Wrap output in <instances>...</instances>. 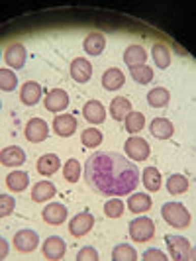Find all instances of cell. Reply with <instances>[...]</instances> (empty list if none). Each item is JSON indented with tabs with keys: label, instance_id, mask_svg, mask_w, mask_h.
I'll use <instances>...</instances> for the list:
<instances>
[{
	"label": "cell",
	"instance_id": "4fadbf2b",
	"mask_svg": "<svg viewBox=\"0 0 196 261\" xmlns=\"http://www.w3.org/2000/svg\"><path fill=\"white\" fill-rule=\"evenodd\" d=\"M26 161V151L18 145H10V147H4L2 153H0V163L6 165V167H16V165H22Z\"/></svg>",
	"mask_w": 196,
	"mask_h": 261
},
{
	"label": "cell",
	"instance_id": "603a6c76",
	"mask_svg": "<svg viewBox=\"0 0 196 261\" xmlns=\"http://www.w3.org/2000/svg\"><path fill=\"white\" fill-rule=\"evenodd\" d=\"M27 183H30V175H27L26 171H12V173H8V177H6V187H8L12 193H22V191H26Z\"/></svg>",
	"mask_w": 196,
	"mask_h": 261
},
{
	"label": "cell",
	"instance_id": "277c9868",
	"mask_svg": "<svg viewBox=\"0 0 196 261\" xmlns=\"http://www.w3.org/2000/svg\"><path fill=\"white\" fill-rule=\"evenodd\" d=\"M155 236V224L149 218H135L130 222V238L133 242H149Z\"/></svg>",
	"mask_w": 196,
	"mask_h": 261
},
{
	"label": "cell",
	"instance_id": "d6a6232c",
	"mask_svg": "<svg viewBox=\"0 0 196 261\" xmlns=\"http://www.w3.org/2000/svg\"><path fill=\"white\" fill-rule=\"evenodd\" d=\"M112 259L114 261H133L137 259V253H135V249L131 248L130 244H120L114 248L112 251Z\"/></svg>",
	"mask_w": 196,
	"mask_h": 261
},
{
	"label": "cell",
	"instance_id": "4dcf8cb0",
	"mask_svg": "<svg viewBox=\"0 0 196 261\" xmlns=\"http://www.w3.org/2000/svg\"><path fill=\"white\" fill-rule=\"evenodd\" d=\"M124 126H126V130L130 132V134H137V132L144 130L145 116L142 112H133V110H131L130 114L124 118Z\"/></svg>",
	"mask_w": 196,
	"mask_h": 261
},
{
	"label": "cell",
	"instance_id": "74e56055",
	"mask_svg": "<svg viewBox=\"0 0 196 261\" xmlns=\"http://www.w3.org/2000/svg\"><path fill=\"white\" fill-rule=\"evenodd\" d=\"M16 208V200H14V196L10 195H2L0 196V216L4 218V216H10Z\"/></svg>",
	"mask_w": 196,
	"mask_h": 261
},
{
	"label": "cell",
	"instance_id": "6da1fadb",
	"mask_svg": "<svg viewBox=\"0 0 196 261\" xmlns=\"http://www.w3.org/2000/svg\"><path fill=\"white\" fill-rule=\"evenodd\" d=\"M85 181L98 195H130L139 183V169L116 151H96L85 163Z\"/></svg>",
	"mask_w": 196,
	"mask_h": 261
},
{
	"label": "cell",
	"instance_id": "83f0119b",
	"mask_svg": "<svg viewBox=\"0 0 196 261\" xmlns=\"http://www.w3.org/2000/svg\"><path fill=\"white\" fill-rule=\"evenodd\" d=\"M151 55H153V61H155V65L159 69H167L171 65V49L165 43L157 41L153 45V49H151Z\"/></svg>",
	"mask_w": 196,
	"mask_h": 261
},
{
	"label": "cell",
	"instance_id": "7a4b0ae2",
	"mask_svg": "<svg viewBox=\"0 0 196 261\" xmlns=\"http://www.w3.org/2000/svg\"><path fill=\"white\" fill-rule=\"evenodd\" d=\"M161 216L173 228H186L190 224V214L181 202H165L161 208Z\"/></svg>",
	"mask_w": 196,
	"mask_h": 261
},
{
	"label": "cell",
	"instance_id": "d4e9b609",
	"mask_svg": "<svg viewBox=\"0 0 196 261\" xmlns=\"http://www.w3.org/2000/svg\"><path fill=\"white\" fill-rule=\"evenodd\" d=\"M151 204H153L151 196L145 195V193H135V195H131L130 200H128L130 212H133V214H144V212H147V210L151 208Z\"/></svg>",
	"mask_w": 196,
	"mask_h": 261
},
{
	"label": "cell",
	"instance_id": "484cf974",
	"mask_svg": "<svg viewBox=\"0 0 196 261\" xmlns=\"http://www.w3.org/2000/svg\"><path fill=\"white\" fill-rule=\"evenodd\" d=\"M169 100L171 92L167 89H163V87H155V89H151V91L147 92V102L153 108H165V106L169 105Z\"/></svg>",
	"mask_w": 196,
	"mask_h": 261
},
{
	"label": "cell",
	"instance_id": "d6986e66",
	"mask_svg": "<svg viewBox=\"0 0 196 261\" xmlns=\"http://www.w3.org/2000/svg\"><path fill=\"white\" fill-rule=\"evenodd\" d=\"M82 114L91 124H102L106 118V108L100 105V100H89L82 108Z\"/></svg>",
	"mask_w": 196,
	"mask_h": 261
},
{
	"label": "cell",
	"instance_id": "7402d4cb",
	"mask_svg": "<svg viewBox=\"0 0 196 261\" xmlns=\"http://www.w3.org/2000/svg\"><path fill=\"white\" fill-rule=\"evenodd\" d=\"M55 195H57V189H55V185L49 183V181H39V183H36V187L32 189V200H34V202H45V200H49V198Z\"/></svg>",
	"mask_w": 196,
	"mask_h": 261
},
{
	"label": "cell",
	"instance_id": "9c48e42d",
	"mask_svg": "<svg viewBox=\"0 0 196 261\" xmlns=\"http://www.w3.org/2000/svg\"><path fill=\"white\" fill-rule=\"evenodd\" d=\"M26 47L22 43H18V41L10 43L6 47V51H4V61H6V65L12 67V69H22V67L26 65Z\"/></svg>",
	"mask_w": 196,
	"mask_h": 261
},
{
	"label": "cell",
	"instance_id": "44dd1931",
	"mask_svg": "<svg viewBox=\"0 0 196 261\" xmlns=\"http://www.w3.org/2000/svg\"><path fill=\"white\" fill-rule=\"evenodd\" d=\"M124 83H126V77L116 67L104 71V75H102V87H104L106 91H118V89L124 87Z\"/></svg>",
	"mask_w": 196,
	"mask_h": 261
},
{
	"label": "cell",
	"instance_id": "e0dca14e",
	"mask_svg": "<svg viewBox=\"0 0 196 261\" xmlns=\"http://www.w3.org/2000/svg\"><path fill=\"white\" fill-rule=\"evenodd\" d=\"M61 167V161L55 153H45L38 159V173L43 177H51Z\"/></svg>",
	"mask_w": 196,
	"mask_h": 261
},
{
	"label": "cell",
	"instance_id": "2e32d148",
	"mask_svg": "<svg viewBox=\"0 0 196 261\" xmlns=\"http://www.w3.org/2000/svg\"><path fill=\"white\" fill-rule=\"evenodd\" d=\"M71 77L75 79L77 83H87V81H91V77H92L91 61H87V59H82V57L73 59V63H71Z\"/></svg>",
	"mask_w": 196,
	"mask_h": 261
},
{
	"label": "cell",
	"instance_id": "f1b7e54d",
	"mask_svg": "<svg viewBox=\"0 0 196 261\" xmlns=\"http://www.w3.org/2000/svg\"><path fill=\"white\" fill-rule=\"evenodd\" d=\"M142 183L145 185L147 191L157 193V191L161 189V173H159V169H157V167H145Z\"/></svg>",
	"mask_w": 196,
	"mask_h": 261
},
{
	"label": "cell",
	"instance_id": "ba28073f",
	"mask_svg": "<svg viewBox=\"0 0 196 261\" xmlns=\"http://www.w3.org/2000/svg\"><path fill=\"white\" fill-rule=\"evenodd\" d=\"M126 153L133 159V161H145L149 153H151V147L149 144L145 142L144 138H139V136H133V138H128V142H126Z\"/></svg>",
	"mask_w": 196,
	"mask_h": 261
},
{
	"label": "cell",
	"instance_id": "4316f807",
	"mask_svg": "<svg viewBox=\"0 0 196 261\" xmlns=\"http://www.w3.org/2000/svg\"><path fill=\"white\" fill-rule=\"evenodd\" d=\"M131 112V102L126 98V96H116L114 100H112V105H110V114L114 120H124V118L128 116Z\"/></svg>",
	"mask_w": 196,
	"mask_h": 261
},
{
	"label": "cell",
	"instance_id": "5b68a950",
	"mask_svg": "<svg viewBox=\"0 0 196 261\" xmlns=\"http://www.w3.org/2000/svg\"><path fill=\"white\" fill-rule=\"evenodd\" d=\"M38 232L30 230V228H24V230L16 232V236H14V248L18 249L20 253H32L34 249L38 248Z\"/></svg>",
	"mask_w": 196,
	"mask_h": 261
},
{
	"label": "cell",
	"instance_id": "836d02e7",
	"mask_svg": "<svg viewBox=\"0 0 196 261\" xmlns=\"http://www.w3.org/2000/svg\"><path fill=\"white\" fill-rule=\"evenodd\" d=\"M80 173H82V167L77 159H69L63 167V177H65L69 183H77L80 179Z\"/></svg>",
	"mask_w": 196,
	"mask_h": 261
},
{
	"label": "cell",
	"instance_id": "ab89813d",
	"mask_svg": "<svg viewBox=\"0 0 196 261\" xmlns=\"http://www.w3.org/2000/svg\"><path fill=\"white\" fill-rule=\"evenodd\" d=\"M142 259L144 261H165V259H169V257H165V253H163L161 249L151 248V249H145V253Z\"/></svg>",
	"mask_w": 196,
	"mask_h": 261
},
{
	"label": "cell",
	"instance_id": "60d3db41",
	"mask_svg": "<svg viewBox=\"0 0 196 261\" xmlns=\"http://www.w3.org/2000/svg\"><path fill=\"white\" fill-rule=\"evenodd\" d=\"M6 255H8V244H6V240L2 238V244H0V257L4 259Z\"/></svg>",
	"mask_w": 196,
	"mask_h": 261
},
{
	"label": "cell",
	"instance_id": "8d00e7d4",
	"mask_svg": "<svg viewBox=\"0 0 196 261\" xmlns=\"http://www.w3.org/2000/svg\"><path fill=\"white\" fill-rule=\"evenodd\" d=\"M16 85H18V79L14 75V71L2 69V71H0V89L4 92H10L16 89Z\"/></svg>",
	"mask_w": 196,
	"mask_h": 261
},
{
	"label": "cell",
	"instance_id": "3957f363",
	"mask_svg": "<svg viewBox=\"0 0 196 261\" xmlns=\"http://www.w3.org/2000/svg\"><path fill=\"white\" fill-rule=\"evenodd\" d=\"M165 242L169 246L171 251V259L175 261H186V259H194V251L190 248L188 240L183 238V236H175V234H167L165 236Z\"/></svg>",
	"mask_w": 196,
	"mask_h": 261
},
{
	"label": "cell",
	"instance_id": "8992f818",
	"mask_svg": "<svg viewBox=\"0 0 196 261\" xmlns=\"http://www.w3.org/2000/svg\"><path fill=\"white\" fill-rule=\"evenodd\" d=\"M92 226H94V216L91 212H78L77 216H73L71 222H69V232L75 238H82V236L91 232Z\"/></svg>",
	"mask_w": 196,
	"mask_h": 261
},
{
	"label": "cell",
	"instance_id": "30bf717a",
	"mask_svg": "<svg viewBox=\"0 0 196 261\" xmlns=\"http://www.w3.org/2000/svg\"><path fill=\"white\" fill-rule=\"evenodd\" d=\"M67 246L65 242L59 238V236H49L45 242H43V255L49 261H57L65 255Z\"/></svg>",
	"mask_w": 196,
	"mask_h": 261
},
{
	"label": "cell",
	"instance_id": "5bb4252c",
	"mask_svg": "<svg viewBox=\"0 0 196 261\" xmlns=\"http://www.w3.org/2000/svg\"><path fill=\"white\" fill-rule=\"evenodd\" d=\"M39 98H41V85L36 83V81H27L22 85V89H20V100L24 102L26 106H34L39 102Z\"/></svg>",
	"mask_w": 196,
	"mask_h": 261
},
{
	"label": "cell",
	"instance_id": "ac0fdd59",
	"mask_svg": "<svg viewBox=\"0 0 196 261\" xmlns=\"http://www.w3.org/2000/svg\"><path fill=\"white\" fill-rule=\"evenodd\" d=\"M85 51L91 53V55H100L106 47V38L102 32H91L87 38H85V43H82Z\"/></svg>",
	"mask_w": 196,
	"mask_h": 261
},
{
	"label": "cell",
	"instance_id": "1f68e13d",
	"mask_svg": "<svg viewBox=\"0 0 196 261\" xmlns=\"http://www.w3.org/2000/svg\"><path fill=\"white\" fill-rule=\"evenodd\" d=\"M130 75L135 83L147 85L153 79V69H149L147 65H135V67H130Z\"/></svg>",
	"mask_w": 196,
	"mask_h": 261
},
{
	"label": "cell",
	"instance_id": "f546056e",
	"mask_svg": "<svg viewBox=\"0 0 196 261\" xmlns=\"http://www.w3.org/2000/svg\"><path fill=\"white\" fill-rule=\"evenodd\" d=\"M167 191L171 195H183V193L188 191V179L184 175H179V173L171 175L167 179Z\"/></svg>",
	"mask_w": 196,
	"mask_h": 261
},
{
	"label": "cell",
	"instance_id": "9a60e30c",
	"mask_svg": "<svg viewBox=\"0 0 196 261\" xmlns=\"http://www.w3.org/2000/svg\"><path fill=\"white\" fill-rule=\"evenodd\" d=\"M67 212L69 210L63 206V204H59V202H53L49 206H45L43 212H41V216H43V220L47 224H51V226H59V224H63L67 220Z\"/></svg>",
	"mask_w": 196,
	"mask_h": 261
},
{
	"label": "cell",
	"instance_id": "52a82bcc",
	"mask_svg": "<svg viewBox=\"0 0 196 261\" xmlns=\"http://www.w3.org/2000/svg\"><path fill=\"white\" fill-rule=\"evenodd\" d=\"M49 136V126L45 120L41 118H32L26 124V140L32 144H39V142H45Z\"/></svg>",
	"mask_w": 196,
	"mask_h": 261
},
{
	"label": "cell",
	"instance_id": "7c38bea8",
	"mask_svg": "<svg viewBox=\"0 0 196 261\" xmlns=\"http://www.w3.org/2000/svg\"><path fill=\"white\" fill-rule=\"evenodd\" d=\"M53 132L57 136H61V138H71L77 132V118L69 116V114L55 116V120H53Z\"/></svg>",
	"mask_w": 196,
	"mask_h": 261
},
{
	"label": "cell",
	"instance_id": "ffe728a7",
	"mask_svg": "<svg viewBox=\"0 0 196 261\" xmlns=\"http://www.w3.org/2000/svg\"><path fill=\"white\" fill-rule=\"evenodd\" d=\"M149 132L155 136L157 140H169L175 134V128L167 118H155L151 124H149Z\"/></svg>",
	"mask_w": 196,
	"mask_h": 261
},
{
	"label": "cell",
	"instance_id": "f35d334b",
	"mask_svg": "<svg viewBox=\"0 0 196 261\" xmlns=\"http://www.w3.org/2000/svg\"><path fill=\"white\" fill-rule=\"evenodd\" d=\"M98 257L100 255H98V251L94 248H82L77 255L78 261H98Z\"/></svg>",
	"mask_w": 196,
	"mask_h": 261
},
{
	"label": "cell",
	"instance_id": "cb8c5ba5",
	"mask_svg": "<svg viewBox=\"0 0 196 261\" xmlns=\"http://www.w3.org/2000/svg\"><path fill=\"white\" fill-rule=\"evenodd\" d=\"M145 61H147V53L142 45H137V43H133L130 45L126 53H124V63L130 67H135V65H145Z\"/></svg>",
	"mask_w": 196,
	"mask_h": 261
},
{
	"label": "cell",
	"instance_id": "d590c367",
	"mask_svg": "<svg viewBox=\"0 0 196 261\" xmlns=\"http://www.w3.org/2000/svg\"><path fill=\"white\" fill-rule=\"evenodd\" d=\"M80 142H82V145H85V147H98V145L102 144V132L94 130V128L82 130Z\"/></svg>",
	"mask_w": 196,
	"mask_h": 261
},
{
	"label": "cell",
	"instance_id": "8fae6325",
	"mask_svg": "<svg viewBox=\"0 0 196 261\" xmlns=\"http://www.w3.org/2000/svg\"><path fill=\"white\" fill-rule=\"evenodd\" d=\"M43 105L49 112H61L69 106V94L63 89H53V91L47 92Z\"/></svg>",
	"mask_w": 196,
	"mask_h": 261
},
{
	"label": "cell",
	"instance_id": "e575fe53",
	"mask_svg": "<svg viewBox=\"0 0 196 261\" xmlns=\"http://www.w3.org/2000/svg\"><path fill=\"white\" fill-rule=\"evenodd\" d=\"M104 214L108 218H120L124 214V202L120 196H112L104 204Z\"/></svg>",
	"mask_w": 196,
	"mask_h": 261
}]
</instances>
